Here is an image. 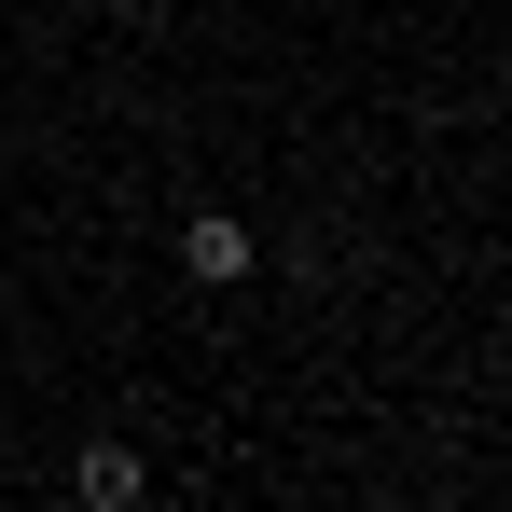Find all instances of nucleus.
Listing matches in <instances>:
<instances>
[{"mask_svg": "<svg viewBox=\"0 0 512 512\" xmlns=\"http://www.w3.org/2000/svg\"><path fill=\"white\" fill-rule=\"evenodd\" d=\"M180 277H194V291H236V277H250V222L194 208V222H180Z\"/></svg>", "mask_w": 512, "mask_h": 512, "instance_id": "1", "label": "nucleus"}, {"mask_svg": "<svg viewBox=\"0 0 512 512\" xmlns=\"http://www.w3.org/2000/svg\"><path fill=\"white\" fill-rule=\"evenodd\" d=\"M70 485H84L97 512H125V499H139V457H125V443H84V471H70Z\"/></svg>", "mask_w": 512, "mask_h": 512, "instance_id": "2", "label": "nucleus"}]
</instances>
